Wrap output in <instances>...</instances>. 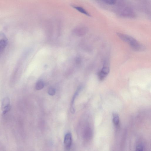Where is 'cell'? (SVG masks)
<instances>
[{
    "label": "cell",
    "instance_id": "obj_1",
    "mask_svg": "<svg viewBox=\"0 0 151 151\" xmlns=\"http://www.w3.org/2000/svg\"><path fill=\"white\" fill-rule=\"evenodd\" d=\"M119 15L121 16L126 18H133L135 16L134 12L131 9L125 7L120 9L119 12Z\"/></svg>",
    "mask_w": 151,
    "mask_h": 151
},
{
    "label": "cell",
    "instance_id": "obj_2",
    "mask_svg": "<svg viewBox=\"0 0 151 151\" xmlns=\"http://www.w3.org/2000/svg\"><path fill=\"white\" fill-rule=\"evenodd\" d=\"M11 109L9 98L6 97L3 99L1 104L2 114L4 115L8 112Z\"/></svg>",
    "mask_w": 151,
    "mask_h": 151
},
{
    "label": "cell",
    "instance_id": "obj_3",
    "mask_svg": "<svg viewBox=\"0 0 151 151\" xmlns=\"http://www.w3.org/2000/svg\"><path fill=\"white\" fill-rule=\"evenodd\" d=\"M133 50L136 51H142L145 50V47L143 45L138 42L136 39L129 44Z\"/></svg>",
    "mask_w": 151,
    "mask_h": 151
},
{
    "label": "cell",
    "instance_id": "obj_4",
    "mask_svg": "<svg viewBox=\"0 0 151 151\" xmlns=\"http://www.w3.org/2000/svg\"><path fill=\"white\" fill-rule=\"evenodd\" d=\"M7 43V40L5 34L2 32H0V55H1Z\"/></svg>",
    "mask_w": 151,
    "mask_h": 151
},
{
    "label": "cell",
    "instance_id": "obj_5",
    "mask_svg": "<svg viewBox=\"0 0 151 151\" xmlns=\"http://www.w3.org/2000/svg\"><path fill=\"white\" fill-rule=\"evenodd\" d=\"M88 32V29L85 27H79L75 28L73 31V33L78 36H82L85 35Z\"/></svg>",
    "mask_w": 151,
    "mask_h": 151
},
{
    "label": "cell",
    "instance_id": "obj_6",
    "mask_svg": "<svg viewBox=\"0 0 151 151\" xmlns=\"http://www.w3.org/2000/svg\"><path fill=\"white\" fill-rule=\"evenodd\" d=\"M72 141L71 134L67 133L65 136L64 140V146L66 150H68L70 149L72 145Z\"/></svg>",
    "mask_w": 151,
    "mask_h": 151
},
{
    "label": "cell",
    "instance_id": "obj_7",
    "mask_svg": "<svg viewBox=\"0 0 151 151\" xmlns=\"http://www.w3.org/2000/svg\"><path fill=\"white\" fill-rule=\"evenodd\" d=\"M117 35L122 40L129 44L135 39L130 36L122 33H117Z\"/></svg>",
    "mask_w": 151,
    "mask_h": 151
},
{
    "label": "cell",
    "instance_id": "obj_8",
    "mask_svg": "<svg viewBox=\"0 0 151 151\" xmlns=\"http://www.w3.org/2000/svg\"><path fill=\"white\" fill-rule=\"evenodd\" d=\"M71 6L73 8L75 9L81 13H82L88 16H90V15L89 13L83 8L81 6L74 5H72Z\"/></svg>",
    "mask_w": 151,
    "mask_h": 151
},
{
    "label": "cell",
    "instance_id": "obj_9",
    "mask_svg": "<svg viewBox=\"0 0 151 151\" xmlns=\"http://www.w3.org/2000/svg\"><path fill=\"white\" fill-rule=\"evenodd\" d=\"M113 121L114 124L118 126L119 123V117L118 114L116 113L113 114Z\"/></svg>",
    "mask_w": 151,
    "mask_h": 151
},
{
    "label": "cell",
    "instance_id": "obj_10",
    "mask_svg": "<svg viewBox=\"0 0 151 151\" xmlns=\"http://www.w3.org/2000/svg\"><path fill=\"white\" fill-rule=\"evenodd\" d=\"M44 86V84L43 81H39L37 82L35 86V88L37 90H40L42 89Z\"/></svg>",
    "mask_w": 151,
    "mask_h": 151
},
{
    "label": "cell",
    "instance_id": "obj_11",
    "mask_svg": "<svg viewBox=\"0 0 151 151\" xmlns=\"http://www.w3.org/2000/svg\"><path fill=\"white\" fill-rule=\"evenodd\" d=\"M102 2L104 3L109 5H112L114 4L116 1V0H97Z\"/></svg>",
    "mask_w": 151,
    "mask_h": 151
},
{
    "label": "cell",
    "instance_id": "obj_12",
    "mask_svg": "<svg viewBox=\"0 0 151 151\" xmlns=\"http://www.w3.org/2000/svg\"><path fill=\"white\" fill-rule=\"evenodd\" d=\"M107 75L102 72L101 70L99 71L98 73L99 79L100 81L103 80Z\"/></svg>",
    "mask_w": 151,
    "mask_h": 151
},
{
    "label": "cell",
    "instance_id": "obj_13",
    "mask_svg": "<svg viewBox=\"0 0 151 151\" xmlns=\"http://www.w3.org/2000/svg\"><path fill=\"white\" fill-rule=\"evenodd\" d=\"M48 93L49 95L50 96H53L55 94V91L54 88L50 87L49 88Z\"/></svg>",
    "mask_w": 151,
    "mask_h": 151
},
{
    "label": "cell",
    "instance_id": "obj_14",
    "mask_svg": "<svg viewBox=\"0 0 151 151\" xmlns=\"http://www.w3.org/2000/svg\"><path fill=\"white\" fill-rule=\"evenodd\" d=\"M101 70L107 75L109 72V68L105 66L103 67Z\"/></svg>",
    "mask_w": 151,
    "mask_h": 151
},
{
    "label": "cell",
    "instance_id": "obj_15",
    "mask_svg": "<svg viewBox=\"0 0 151 151\" xmlns=\"http://www.w3.org/2000/svg\"><path fill=\"white\" fill-rule=\"evenodd\" d=\"M143 146L141 145H138L136 146V150L138 151H142L143 150Z\"/></svg>",
    "mask_w": 151,
    "mask_h": 151
},
{
    "label": "cell",
    "instance_id": "obj_16",
    "mask_svg": "<svg viewBox=\"0 0 151 151\" xmlns=\"http://www.w3.org/2000/svg\"><path fill=\"white\" fill-rule=\"evenodd\" d=\"M81 59L79 58H77L76 60V63L77 64H79L81 63Z\"/></svg>",
    "mask_w": 151,
    "mask_h": 151
}]
</instances>
